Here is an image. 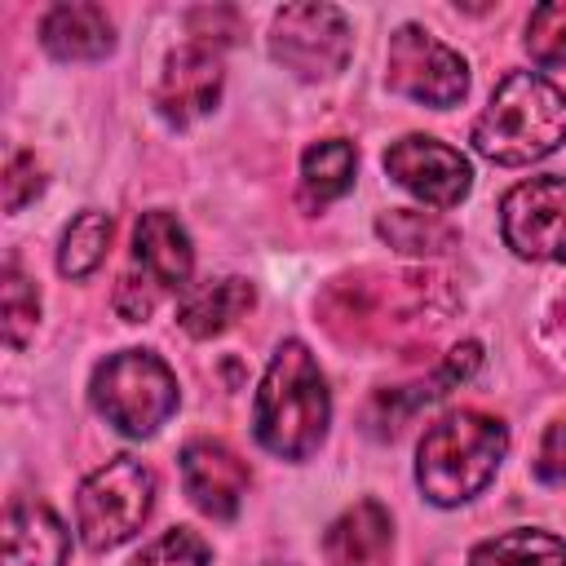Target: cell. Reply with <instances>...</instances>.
<instances>
[{
  "instance_id": "ffe728a7",
  "label": "cell",
  "mask_w": 566,
  "mask_h": 566,
  "mask_svg": "<svg viewBox=\"0 0 566 566\" xmlns=\"http://www.w3.org/2000/svg\"><path fill=\"white\" fill-rule=\"evenodd\" d=\"M111 230H115V221H111L106 212L84 208V212H80V217L66 226V234H62V248H57V270H62L66 279H84V274H93V270L106 261Z\"/></svg>"
},
{
  "instance_id": "ba28073f",
  "label": "cell",
  "mask_w": 566,
  "mask_h": 566,
  "mask_svg": "<svg viewBox=\"0 0 566 566\" xmlns=\"http://www.w3.org/2000/svg\"><path fill=\"white\" fill-rule=\"evenodd\" d=\"M385 66H389L385 80L394 93L424 102L433 111H447L469 93V62L451 44H442L438 35H429L424 27H411V22L389 35Z\"/></svg>"
},
{
  "instance_id": "6da1fadb",
  "label": "cell",
  "mask_w": 566,
  "mask_h": 566,
  "mask_svg": "<svg viewBox=\"0 0 566 566\" xmlns=\"http://www.w3.org/2000/svg\"><path fill=\"white\" fill-rule=\"evenodd\" d=\"M327 420H332V394L310 345L283 340L252 402L256 442L279 460H310L327 438Z\"/></svg>"
},
{
  "instance_id": "ac0fdd59",
  "label": "cell",
  "mask_w": 566,
  "mask_h": 566,
  "mask_svg": "<svg viewBox=\"0 0 566 566\" xmlns=\"http://www.w3.org/2000/svg\"><path fill=\"white\" fill-rule=\"evenodd\" d=\"M469 566H566V544L548 531L517 526V531L482 539L469 553Z\"/></svg>"
},
{
  "instance_id": "30bf717a",
  "label": "cell",
  "mask_w": 566,
  "mask_h": 566,
  "mask_svg": "<svg viewBox=\"0 0 566 566\" xmlns=\"http://www.w3.org/2000/svg\"><path fill=\"white\" fill-rule=\"evenodd\" d=\"M385 172L402 190H411L416 199H424L429 208H455L469 195V186H473L469 159L455 146L438 142V137H420V133L398 137L385 150Z\"/></svg>"
},
{
  "instance_id": "7c38bea8",
  "label": "cell",
  "mask_w": 566,
  "mask_h": 566,
  "mask_svg": "<svg viewBox=\"0 0 566 566\" xmlns=\"http://www.w3.org/2000/svg\"><path fill=\"white\" fill-rule=\"evenodd\" d=\"M181 482H186V495H190V504L199 513H208L217 522H230L239 513V504H243L248 469L226 442L195 438L181 451Z\"/></svg>"
},
{
  "instance_id": "9c48e42d",
  "label": "cell",
  "mask_w": 566,
  "mask_h": 566,
  "mask_svg": "<svg viewBox=\"0 0 566 566\" xmlns=\"http://www.w3.org/2000/svg\"><path fill=\"white\" fill-rule=\"evenodd\" d=\"M504 243L526 261H566V177H531L500 203Z\"/></svg>"
},
{
  "instance_id": "d6986e66",
  "label": "cell",
  "mask_w": 566,
  "mask_h": 566,
  "mask_svg": "<svg viewBox=\"0 0 566 566\" xmlns=\"http://www.w3.org/2000/svg\"><path fill=\"white\" fill-rule=\"evenodd\" d=\"M376 234L389 248L407 252V256H438V252H447L455 243V230L442 217L416 212V208H389V212H380L376 217Z\"/></svg>"
},
{
  "instance_id": "3957f363",
  "label": "cell",
  "mask_w": 566,
  "mask_h": 566,
  "mask_svg": "<svg viewBox=\"0 0 566 566\" xmlns=\"http://www.w3.org/2000/svg\"><path fill=\"white\" fill-rule=\"evenodd\" d=\"M504 451H509V433L495 416L447 411L424 429L416 447V482L433 504L455 509L491 486Z\"/></svg>"
},
{
  "instance_id": "277c9868",
  "label": "cell",
  "mask_w": 566,
  "mask_h": 566,
  "mask_svg": "<svg viewBox=\"0 0 566 566\" xmlns=\"http://www.w3.org/2000/svg\"><path fill=\"white\" fill-rule=\"evenodd\" d=\"M93 411L128 438H150L177 411V376L150 349H119L97 363L88 380Z\"/></svg>"
},
{
  "instance_id": "52a82bcc",
  "label": "cell",
  "mask_w": 566,
  "mask_h": 566,
  "mask_svg": "<svg viewBox=\"0 0 566 566\" xmlns=\"http://www.w3.org/2000/svg\"><path fill=\"white\" fill-rule=\"evenodd\" d=\"M354 49L349 22L336 4H287L270 27V57L296 80H332Z\"/></svg>"
},
{
  "instance_id": "e0dca14e",
  "label": "cell",
  "mask_w": 566,
  "mask_h": 566,
  "mask_svg": "<svg viewBox=\"0 0 566 566\" xmlns=\"http://www.w3.org/2000/svg\"><path fill=\"white\" fill-rule=\"evenodd\" d=\"M354 168H358V155H354V146L345 137L314 142L301 155V195L323 208V203L340 199L354 186Z\"/></svg>"
},
{
  "instance_id": "2e32d148",
  "label": "cell",
  "mask_w": 566,
  "mask_h": 566,
  "mask_svg": "<svg viewBox=\"0 0 566 566\" xmlns=\"http://www.w3.org/2000/svg\"><path fill=\"white\" fill-rule=\"evenodd\" d=\"M256 292L248 279H208L199 287H190L177 305V323L190 332V336H217L226 332L234 318H243L252 310Z\"/></svg>"
},
{
  "instance_id": "7a4b0ae2",
  "label": "cell",
  "mask_w": 566,
  "mask_h": 566,
  "mask_svg": "<svg viewBox=\"0 0 566 566\" xmlns=\"http://www.w3.org/2000/svg\"><path fill=\"white\" fill-rule=\"evenodd\" d=\"M562 142H566V93L535 71L504 75L473 124V150L504 168L535 164L553 155Z\"/></svg>"
},
{
  "instance_id": "cb8c5ba5",
  "label": "cell",
  "mask_w": 566,
  "mask_h": 566,
  "mask_svg": "<svg viewBox=\"0 0 566 566\" xmlns=\"http://www.w3.org/2000/svg\"><path fill=\"white\" fill-rule=\"evenodd\" d=\"M44 190V168L31 150H13L4 164V208L18 212L22 203H31Z\"/></svg>"
},
{
  "instance_id": "7402d4cb",
  "label": "cell",
  "mask_w": 566,
  "mask_h": 566,
  "mask_svg": "<svg viewBox=\"0 0 566 566\" xmlns=\"http://www.w3.org/2000/svg\"><path fill=\"white\" fill-rule=\"evenodd\" d=\"M526 53L535 66H566V0H548L531 9Z\"/></svg>"
},
{
  "instance_id": "9a60e30c",
  "label": "cell",
  "mask_w": 566,
  "mask_h": 566,
  "mask_svg": "<svg viewBox=\"0 0 566 566\" xmlns=\"http://www.w3.org/2000/svg\"><path fill=\"white\" fill-rule=\"evenodd\" d=\"M40 44L62 62H93L115 49V27L102 4H53L40 22Z\"/></svg>"
},
{
  "instance_id": "5b68a950",
  "label": "cell",
  "mask_w": 566,
  "mask_h": 566,
  "mask_svg": "<svg viewBox=\"0 0 566 566\" xmlns=\"http://www.w3.org/2000/svg\"><path fill=\"white\" fill-rule=\"evenodd\" d=\"M190 270H195V248H190L186 226L164 208L142 212L133 230L128 270L119 274V287H115V314L128 323L150 318L164 296L186 292Z\"/></svg>"
},
{
  "instance_id": "484cf974",
  "label": "cell",
  "mask_w": 566,
  "mask_h": 566,
  "mask_svg": "<svg viewBox=\"0 0 566 566\" xmlns=\"http://www.w3.org/2000/svg\"><path fill=\"white\" fill-rule=\"evenodd\" d=\"M482 367V345L478 340H464V345H455L447 358H442V367H438V376H433V398H442L447 389H455V385H464L473 371Z\"/></svg>"
},
{
  "instance_id": "8992f818",
  "label": "cell",
  "mask_w": 566,
  "mask_h": 566,
  "mask_svg": "<svg viewBox=\"0 0 566 566\" xmlns=\"http://www.w3.org/2000/svg\"><path fill=\"white\" fill-rule=\"evenodd\" d=\"M155 509V473L133 460V455H115L102 469H93L75 495V526L84 548L106 553L119 548L124 539H133L142 531V522Z\"/></svg>"
},
{
  "instance_id": "5bb4252c",
  "label": "cell",
  "mask_w": 566,
  "mask_h": 566,
  "mask_svg": "<svg viewBox=\"0 0 566 566\" xmlns=\"http://www.w3.org/2000/svg\"><path fill=\"white\" fill-rule=\"evenodd\" d=\"M327 566H389L394 553V522L376 500H358L345 509L323 535Z\"/></svg>"
},
{
  "instance_id": "4fadbf2b",
  "label": "cell",
  "mask_w": 566,
  "mask_h": 566,
  "mask_svg": "<svg viewBox=\"0 0 566 566\" xmlns=\"http://www.w3.org/2000/svg\"><path fill=\"white\" fill-rule=\"evenodd\" d=\"M0 539H4V566H62L71 548L62 517L35 495H13L4 504Z\"/></svg>"
},
{
  "instance_id": "44dd1931",
  "label": "cell",
  "mask_w": 566,
  "mask_h": 566,
  "mask_svg": "<svg viewBox=\"0 0 566 566\" xmlns=\"http://www.w3.org/2000/svg\"><path fill=\"white\" fill-rule=\"evenodd\" d=\"M0 310H4V340H9L13 349H22L27 336L35 332V323H40V296H35V283H31L13 261L4 265Z\"/></svg>"
},
{
  "instance_id": "8fae6325",
  "label": "cell",
  "mask_w": 566,
  "mask_h": 566,
  "mask_svg": "<svg viewBox=\"0 0 566 566\" xmlns=\"http://www.w3.org/2000/svg\"><path fill=\"white\" fill-rule=\"evenodd\" d=\"M221 80H226V71H221L217 49L190 40V44H181L177 53H168L164 75H159V88H155V106H159V115H164L168 124L186 128V124L203 119V115L217 106Z\"/></svg>"
},
{
  "instance_id": "d4e9b609",
  "label": "cell",
  "mask_w": 566,
  "mask_h": 566,
  "mask_svg": "<svg viewBox=\"0 0 566 566\" xmlns=\"http://www.w3.org/2000/svg\"><path fill=\"white\" fill-rule=\"evenodd\" d=\"M535 478L553 482V486H566V420H553L544 429L539 451H535Z\"/></svg>"
},
{
  "instance_id": "603a6c76",
  "label": "cell",
  "mask_w": 566,
  "mask_h": 566,
  "mask_svg": "<svg viewBox=\"0 0 566 566\" xmlns=\"http://www.w3.org/2000/svg\"><path fill=\"white\" fill-rule=\"evenodd\" d=\"M128 566H208V544L190 526H172L155 535Z\"/></svg>"
}]
</instances>
